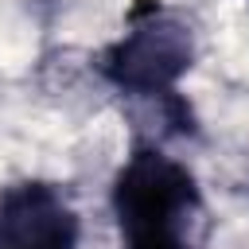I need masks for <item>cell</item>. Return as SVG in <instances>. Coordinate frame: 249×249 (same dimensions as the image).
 Segmentation results:
<instances>
[{"label": "cell", "instance_id": "7a4b0ae2", "mask_svg": "<svg viewBox=\"0 0 249 249\" xmlns=\"http://www.w3.org/2000/svg\"><path fill=\"white\" fill-rule=\"evenodd\" d=\"M113 206L121 230H156V226H187L198 210L195 175L156 148H140L113 183Z\"/></svg>", "mask_w": 249, "mask_h": 249}, {"label": "cell", "instance_id": "277c9868", "mask_svg": "<svg viewBox=\"0 0 249 249\" xmlns=\"http://www.w3.org/2000/svg\"><path fill=\"white\" fill-rule=\"evenodd\" d=\"M124 249H191L179 226H156V230H132L124 233Z\"/></svg>", "mask_w": 249, "mask_h": 249}, {"label": "cell", "instance_id": "6da1fadb", "mask_svg": "<svg viewBox=\"0 0 249 249\" xmlns=\"http://www.w3.org/2000/svg\"><path fill=\"white\" fill-rule=\"evenodd\" d=\"M195 58V35L183 19L160 12L156 4H148L128 35H121L105 58L101 70L113 86L132 89V93H167L191 66Z\"/></svg>", "mask_w": 249, "mask_h": 249}, {"label": "cell", "instance_id": "3957f363", "mask_svg": "<svg viewBox=\"0 0 249 249\" xmlns=\"http://www.w3.org/2000/svg\"><path fill=\"white\" fill-rule=\"evenodd\" d=\"M78 214L51 183H16L0 195V249H74Z\"/></svg>", "mask_w": 249, "mask_h": 249}]
</instances>
